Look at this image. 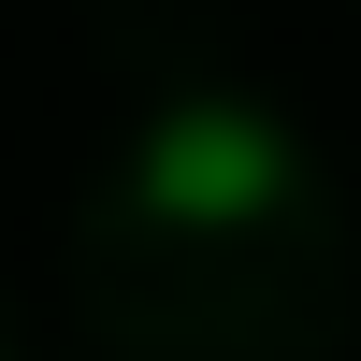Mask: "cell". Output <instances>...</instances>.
Here are the masks:
<instances>
[{
    "label": "cell",
    "instance_id": "obj_1",
    "mask_svg": "<svg viewBox=\"0 0 361 361\" xmlns=\"http://www.w3.org/2000/svg\"><path fill=\"white\" fill-rule=\"evenodd\" d=\"M304 188V145H289V116H260V102H159L145 116V145H130V202L159 231H260L275 202Z\"/></svg>",
    "mask_w": 361,
    "mask_h": 361
}]
</instances>
